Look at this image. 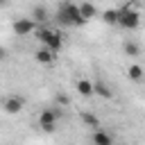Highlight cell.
<instances>
[{
  "label": "cell",
  "instance_id": "6da1fadb",
  "mask_svg": "<svg viewBox=\"0 0 145 145\" xmlns=\"http://www.w3.org/2000/svg\"><path fill=\"white\" fill-rule=\"evenodd\" d=\"M57 20L61 25H75V27L86 23L79 14V5H75V2H61L57 7Z\"/></svg>",
  "mask_w": 145,
  "mask_h": 145
},
{
  "label": "cell",
  "instance_id": "7a4b0ae2",
  "mask_svg": "<svg viewBox=\"0 0 145 145\" xmlns=\"http://www.w3.org/2000/svg\"><path fill=\"white\" fill-rule=\"evenodd\" d=\"M118 25H120V27H125V29H136V27L140 25V14H138L131 5H122V7H120Z\"/></svg>",
  "mask_w": 145,
  "mask_h": 145
},
{
  "label": "cell",
  "instance_id": "3957f363",
  "mask_svg": "<svg viewBox=\"0 0 145 145\" xmlns=\"http://www.w3.org/2000/svg\"><path fill=\"white\" fill-rule=\"evenodd\" d=\"M36 39L43 43V48H48V50H52L54 54L61 50V45H63V41H61V34H57L54 29H36Z\"/></svg>",
  "mask_w": 145,
  "mask_h": 145
},
{
  "label": "cell",
  "instance_id": "277c9868",
  "mask_svg": "<svg viewBox=\"0 0 145 145\" xmlns=\"http://www.w3.org/2000/svg\"><path fill=\"white\" fill-rule=\"evenodd\" d=\"M57 120H59V111L57 109H43L39 116V127L43 131H54L57 129Z\"/></svg>",
  "mask_w": 145,
  "mask_h": 145
},
{
  "label": "cell",
  "instance_id": "5b68a950",
  "mask_svg": "<svg viewBox=\"0 0 145 145\" xmlns=\"http://www.w3.org/2000/svg\"><path fill=\"white\" fill-rule=\"evenodd\" d=\"M34 29H36V23L32 18H18V20H14V32L18 36H29Z\"/></svg>",
  "mask_w": 145,
  "mask_h": 145
},
{
  "label": "cell",
  "instance_id": "8992f818",
  "mask_svg": "<svg viewBox=\"0 0 145 145\" xmlns=\"http://www.w3.org/2000/svg\"><path fill=\"white\" fill-rule=\"evenodd\" d=\"M23 106H25V100L20 97V95H9L5 102H2V109L7 111V113H20L23 111Z\"/></svg>",
  "mask_w": 145,
  "mask_h": 145
},
{
  "label": "cell",
  "instance_id": "52a82bcc",
  "mask_svg": "<svg viewBox=\"0 0 145 145\" xmlns=\"http://www.w3.org/2000/svg\"><path fill=\"white\" fill-rule=\"evenodd\" d=\"M75 88H77V93H79L82 97H91V95H95V86H93L91 79H77Z\"/></svg>",
  "mask_w": 145,
  "mask_h": 145
},
{
  "label": "cell",
  "instance_id": "ba28073f",
  "mask_svg": "<svg viewBox=\"0 0 145 145\" xmlns=\"http://www.w3.org/2000/svg\"><path fill=\"white\" fill-rule=\"evenodd\" d=\"M54 52L52 50H48V48H39L36 50V54H34V59L39 61V63H43V66H50V63H54Z\"/></svg>",
  "mask_w": 145,
  "mask_h": 145
},
{
  "label": "cell",
  "instance_id": "9c48e42d",
  "mask_svg": "<svg viewBox=\"0 0 145 145\" xmlns=\"http://www.w3.org/2000/svg\"><path fill=\"white\" fill-rule=\"evenodd\" d=\"M91 143H93V145H113V138H111V134H106V131H102V129H95Z\"/></svg>",
  "mask_w": 145,
  "mask_h": 145
},
{
  "label": "cell",
  "instance_id": "30bf717a",
  "mask_svg": "<svg viewBox=\"0 0 145 145\" xmlns=\"http://www.w3.org/2000/svg\"><path fill=\"white\" fill-rule=\"evenodd\" d=\"M127 75H129L131 82H143V79H145V68L138 66V63H131V66L127 68Z\"/></svg>",
  "mask_w": 145,
  "mask_h": 145
},
{
  "label": "cell",
  "instance_id": "8fae6325",
  "mask_svg": "<svg viewBox=\"0 0 145 145\" xmlns=\"http://www.w3.org/2000/svg\"><path fill=\"white\" fill-rule=\"evenodd\" d=\"M79 14H82L84 20H88V18H93V16L97 14V9H95V5H91V2H82V5H79Z\"/></svg>",
  "mask_w": 145,
  "mask_h": 145
},
{
  "label": "cell",
  "instance_id": "7c38bea8",
  "mask_svg": "<svg viewBox=\"0 0 145 145\" xmlns=\"http://www.w3.org/2000/svg\"><path fill=\"white\" fill-rule=\"evenodd\" d=\"M32 20H34V23H43V20H48V9H45L43 5H36V7L32 9Z\"/></svg>",
  "mask_w": 145,
  "mask_h": 145
},
{
  "label": "cell",
  "instance_id": "4fadbf2b",
  "mask_svg": "<svg viewBox=\"0 0 145 145\" xmlns=\"http://www.w3.org/2000/svg\"><path fill=\"white\" fill-rule=\"evenodd\" d=\"M122 50H125L127 57H140V45H138L136 41H125Z\"/></svg>",
  "mask_w": 145,
  "mask_h": 145
},
{
  "label": "cell",
  "instance_id": "5bb4252c",
  "mask_svg": "<svg viewBox=\"0 0 145 145\" xmlns=\"http://www.w3.org/2000/svg\"><path fill=\"white\" fill-rule=\"evenodd\" d=\"M118 18H120V9H106L104 11V20L109 25H118Z\"/></svg>",
  "mask_w": 145,
  "mask_h": 145
},
{
  "label": "cell",
  "instance_id": "9a60e30c",
  "mask_svg": "<svg viewBox=\"0 0 145 145\" xmlns=\"http://www.w3.org/2000/svg\"><path fill=\"white\" fill-rule=\"evenodd\" d=\"M93 86H95V93H97V95H102V97H106V100L113 95V93H111V88H109L104 82H97V84H93Z\"/></svg>",
  "mask_w": 145,
  "mask_h": 145
},
{
  "label": "cell",
  "instance_id": "2e32d148",
  "mask_svg": "<svg viewBox=\"0 0 145 145\" xmlns=\"http://www.w3.org/2000/svg\"><path fill=\"white\" fill-rule=\"evenodd\" d=\"M82 120H84V122H86L88 127H95V129L100 127V120H97V118H95L93 113H88V111H84V113H82Z\"/></svg>",
  "mask_w": 145,
  "mask_h": 145
},
{
  "label": "cell",
  "instance_id": "e0dca14e",
  "mask_svg": "<svg viewBox=\"0 0 145 145\" xmlns=\"http://www.w3.org/2000/svg\"><path fill=\"white\" fill-rule=\"evenodd\" d=\"M59 102H61V104H66V102H68V97H66L63 93H59Z\"/></svg>",
  "mask_w": 145,
  "mask_h": 145
},
{
  "label": "cell",
  "instance_id": "ac0fdd59",
  "mask_svg": "<svg viewBox=\"0 0 145 145\" xmlns=\"http://www.w3.org/2000/svg\"><path fill=\"white\" fill-rule=\"evenodd\" d=\"M2 57H5V48H0V59H2Z\"/></svg>",
  "mask_w": 145,
  "mask_h": 145
}]
</instances>
